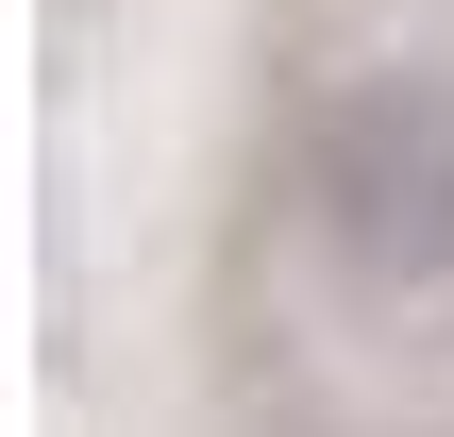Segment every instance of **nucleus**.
Wrapping results in <instances>:
<instances>
[{"label":"nucleus","instance_id":"obj_1","mask_svg":"<svg viewBox=\"0 0 454 437\" xmlns=\"http://www.w3.org/2000/svg\"><path fill=\"white\" fill-rule=\"evenodd\" d=\"M303 202L337 236V269L454 286V67H354L303 135Z\"/></svg>","mask_w":454,"mask_h":437}]
</instances>
